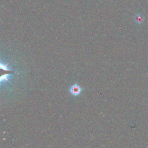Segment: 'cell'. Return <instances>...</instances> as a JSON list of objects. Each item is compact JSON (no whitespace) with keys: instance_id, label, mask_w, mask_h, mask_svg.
<instances>
[{"instance_id":"cell-1","label":"cell","mask_w":148,"mask_h":148,"mask_svg":"<svg viewBox=\"0 0 148 148\" xmlns=\"http://www.w3.org/2000/svg\"><path fill=\"white\" fill-rule=\"evenodd\" d=\"M82 91V87L77 84H74L69 89V91L71 94L73 96H77L80 95Z\"/></svg>"},{"instance_id":"cell-2","label":"cell","mask_w":148,"mask_h":148,"mask_svg":"<svg viewBox=\"0 0 148 148\" xmlns=\"http://www.w3.org/2000/svg\"><path fill=\"white\" fill-rule=\"evenodd\" d=\"M8 64H7L6 65H4V64H3L2 63H1V65H0V67H1V69H2V70H4L5 71H9V72H14V71H10L8 67H7V66H8Z\"/></svg>"},{"instance_id":"cell-3","label":"cell","mask_w":148,"mask_h":148,"mask_svg":"<svg viewBox=\"0 0 148 148\" xmlns=\"http://www.w3.org/2000/svg\"><path fill=\"white\" fill-rule=\"evenodd\" d=\"M135 21H136V23H142V20H143V19H142V17L140 16V15H136V16H135Z\"/></svg>"},{"instance_id":"cell-4","label":"cell","mask_w":148,"mask_h":148,"mask_svg":"<svg viewBox=\"0 0 148 148\" xmlns=\"http://www.w3.org/2000/svg\"><path fill=\"white\" fill-rule=\"evenodd\" d=\"M1 81H8V76L7 74L5 75H2L1 76Z\"/></svg>"}]
</instances>
